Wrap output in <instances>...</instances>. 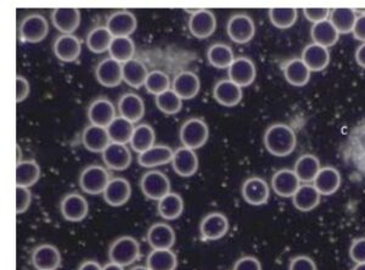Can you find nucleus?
I'll list each match as a JSON object with an SVG mask.
<instances>
[{
  "label": "nucleus",
  "mask_w": 365,
  "mask_h": 270,
  "mask_svg": "<svg viewBox=\"0 0 365 270\" xmlns=\"http://www.w3.org/2000/svg\"><path fill=\"white\" fill-rule=\"evenodd\" d=\"M263 142L270 155L287 157L295 151L297 137L290 125L275 123L267 129Z\"/></svg>",
  "instance_id": "obj_1"
},
{
  "label": "nucleus",
  "mask_w": 365,
  "mask_h": 270,
  "mask_svg": "<svg viewBox=\"0 0 365 270\" xmlns=\"http://www.w3.org/2000/svg\"><path fill=\"white\" fill-rule=\"evenodd\" d=\"M140 257L139 242L132 237H120L110 246L108 258L110 262L122 266H132Z\"/></svg>",
  "instance_id": "obj_2"
},
{
  "label": "nucleus",
  "mask_w": 365,
  "mask_h": 270,
  "mask_svg": "<svg viewBox=\"0 0 365 270\" xmlns=\"http://www.w3.org/2000/svg\"><path fill=\"white\" fill-rule=\"evenodd\" d=\"M110 180L111 177L105 167L91 165L86 167L79 175V187L86 194L100 195L104 194Z\"/></svg>",
  "instance_id": "obj_3"
},
{
  "label": "nucleus",
  "mask_w": 365,
  "mask_h": 270,
  "mask_svg": "<svg viewBox=\"0 0 365 270\" xmlns=\"http://www.w3.org/2000/svg\"><path fill=\"white\" fill-rule=\"evenodd\" d=\"M210 137V129L206 122L201 118H190L184 122L179 132V139L182 146L187 149H201L207 142Z\"/></svg>",
  "instance_id": "obj_4"
},
{
  "label": "nucleus",
  "mask_w": 365,
  "mask_h": 270,
  "mask_svg": "<svg viewBox=\"0 0 365 270\" xmlns=\"http://www.w3.org/2000/svg\"><path fill=\"white\" fill-rule=\"evenodd\" d=\"M49 33V25L46 17L39 14H31L22 19L19 34L22 42L41 43Z\"/></svg>",
  "instance_id": "obj_5"
},
{
  "label": "nucleus",
  "mask_w": 365,
  "mask_h": 270,
  "mask_svg": "<svg viewBox=\"0 0 365 270\" xmlns=\"http://www.w3.org/2000/svg\"><path fill=\"white\" fill-rule=\"evenodd\" d=\"M140 189L148 199L160 201L170 192V179L160 171L146 172L141 177Z\"/></svg>",
  "instance_id": "obj_6"
},
{
  "label": "nucleus",
  "mask_w": 365,
  "mask_h": 270,
  "mask_svg": "<svg viewBox=\"0 0 365 270\" xmlns=\"http://www.w3.org/2000/svg\"><path fill=\"white\" fill-rule=\"evenodd\" d=\"M227 32L232 42L246 44L252 41L256 33V27L252 19L246 14H237L229 19Z\"/></svg>",
  "instance_id": "obj_7"
},
{
  "label": "nucleus",
  "mask_w": 365,
  "mask_h": 270,
  "mask_svg": "<svg viewBox=\"0 0 365 270\" xmlns=\"http://www.w3.org/2000/svg\"><path fill=\"white\" fill-rule=\"evenodd\" d=\"M229 232L228 218L220 212H212L200 223V234L205 242H216Z\"/></svg>",
  "instance_id": "obj_8"
},
{
  "label": "nucleus",
  "mask_w": 365,
  "mask_h": 270,
  "mask_svg": "<svg viewBox=\"0 0 365 270\" xmlns=\"http://www.w3.org/2000/svg\"><path fill=\"white\" fill-rule=\"evenodd\" d=\"M346 156L353 167L365 177V123L358 125L349 135Z\"/></svg>",
  "instance_id": "obj_9"
},
{
  "label": "nucleus",
  "mask_w": 365,
  "mask_h": 270,
  "mask_svg": "<svg viewBox=\"0 0 365 270\" xmlns=\"http://www.w3.org/2000/svg\"><path fill=\"white\" fill-rule=\"evenodd\" d=\"M60 211L63 219L72 223L83 221L89 212V204L83 195L78 192H70L63 197L60 204Z\"/></svg>",
  "instance_id": "obj_10"
},
{
  "label": "nucleus",
  "mask_w": 365,
  "mask_h": 270,
  "mask_svg": "<svg viewBox=\"0 0 365 270\" xmlns=\"http://www.w3.org/2000/svg\"><path fill=\"white\" fill-rule=\"evenodd\" d=\"M96 76L103 87H118L123 81V63H118L113 58H104L98 63Z\"/></svg>",
  "instance_id": "obj_11"
},
{
  "label": "nucleus",
  "mask_w": 365,
  "mask_h": 270,
  "mask_svg": "<svg viewBox=\"0 0 365 270\" xmlns=\"http://www.w3.org/2000/svg\"><path fill=\"white\" fill-rule=\"evenodd\" d=\"M241 194L246 202L251 206H262L266 204L269 199L270 187L264 179L252 177L244 182L241 187Z\"/></svg>",
  "instance_id": "obj_12"
},
{
  "label": "nucleus",
  "mask_w": 365,
  "mask_h": 270,
  "mask_svg": "<svg viewBox=\"0 0 365 270\" xmlns=\"http://www.w3.org/2000/svg\"><path fill=\"white\" fill-rule=\"evenodd\" d=\"M105 166L113 171H125L132 163V151L128 146L111 142L101 154Z\"/></svg>",
  "instance_id": "obj_13"
},
{
  "label": "nucleus",
  "mask_w": 365,
  "mask_h": 270,
  "mask_svg": "<svg viewBox=\"0 0 365 270\" xmlns=\"http://www.w3.org/2000/svg\"><path fill=\"white\" fill-rule=\"evenodd\" d=\"M217 19L210 10H196L189 19V31L197 39H206L215 33Z\"/></svg>",
  "instance_id": "obj_14"
},
{
  "label": "nucleus",
  "mask_w": 365,
  "mask_h": 270,
  "mask_svg": "<svg viewBox=\"0 0 365 270\" xmlns=\"http://www.w3.org/2000/svg\"><path fill=\"white\" fill-rule=\"evenodd\" d=\"M256 66L252 60L245 56H240L234 60L232 66L228 68L229 79L237 84L239 87H249L256 79Z\"/></svg>",
  "instance_id": "obj_15"
},
{
  "label": "nucleus",
  "mask_w": 365,
  "mask_h": 270,
  "mask_svg": "<svg viewBox=\"0 0 365 270\" xmlns=\"http://www.w3.org/2000/svg\"><path fill=\"white\" fill-rule=\"evenodd\" d=\"M170 163L175 173L182 178L192 177L199 170L197 155L194 150L187 149L185 146L175 150V155Z\"/></svg>",
  "instance_id": "obj_16"
},
{
  "label": "nucleus",
  "mask_w": 365,
  "mask_h": 270,
  "mask_svg": "<svg viewBox=\"0 0 365 270\" xmlns=\"http://www.w3.org/2000/svg\"><path fill=\"white\" fill-rule=\"evenodd\" d=\"M137 17L127 10H120L108 17L106 27L113 37H130L137 29Z\"/></svg>",
  "instance_id": "obj_17"
},
{
  "label": "nucleus",
  "mask_w": 365,
  "mask_h": 270,
  "mask_svg": "<svg viewBox=\"0 0 365 270\" xmlns=\"http://www.w3.org/2000/svg\"><path fill=\"white\" fill-rule=\"evenodd\" d=\"M105 202L113 207H120L128 202L132 196V187L125 178H111L108 187L105 189Z\"/></svg>",
  "instance_id": "obj_18"
},
{
  "label": "nucleus",
  "mask_w": 365,
  "mask_h": 270,
  "mask_svg": "<svg viewBox=\"0 0 365 270\" xmlns=\"http://www.w3.org/2000/svg\"><path fill=\"white\" fill-rule=\"evenodd\" d=\"M116 117V108L110 100L105 98L93 101L88 108V118L91 125L108 128Z\"/></svg>",
  "instance_id": "obj_19"
},
{
  "label": "nucleus",
  "mask_w": 365,
  "mask_h": 270,
  "mask_svg": "<svg viewBox=\"0 0 365 270\" xmlns=\"http://www.w3.org/2000/svg\"><path fill=\"white\" fill-rule=\"evenodd\" d=\"M61 254L58 247L50 244L36 247L32 254V264L37 270H56L61 266Z\"/></svg>",
  "instance_id": "obj_20"
},
{
  "label": "nucleus",
  "mask_w": 365,
  "mask_h": 270,
  "mask_svg": "<svg viewBox=\"0 0 365 270\" xmlns=\"http://www.w3.org/2000/svg\"><path fill=\"white\" fill-rule=\"evenodd\" d=\"M146 240L153 249H172L175 244V229L167 223H155L148 230Z\"/></svg>",
  "instance_id": "obj_21"
},
{
  "label": "nucleus",
  "mask_w": 365,
  "mask_h": 270,
  "mask_svg": "<svg viewBox=\"0 0 365 270\" xmlns=\"http://www.w3.org/2000/svg\"><path fill=\"white\" fill-rule=\"evenodd\" d=\"M53 50L60 61L73 63L81 56L82 44L73 34H61L56 38Z\"/></svg>",
  "instance_id": "obj_22"
},
{
  "label": "nucleus",
  "mask_w": 365,
  "mask_h": 270,
  "mask_svg": "<svg viewBox=\"0 0 365 270\" xmlns=\"http://www.w3.org/2000/svg\"><path fill=\"white\" fill-rule=\"evenodd\" d=\"M82 142L84 147L96 154H103L105 149L111 144L108 128L99 125H89L86 127L82 134Z\"/></svg>",
  "instance_id": "obj_23"
},
{
  "label": "nucleus",
  "mask_w": 365,
  "mask_h": 270,
  "mask_svg": "<svg viewBox=\"0 0 365 270\" xmlns=\"http://www.w3.org/2000/svg\"><path fill=\"white\" fill-rule=\"evenodd\" d=\"M51 22L63 34H72L81 25V11L76 8H58L51 13Z\"/></svg>",
  "instance_id": "obj_24"
},
{
  "label": "nucleus",
  "mask_w": 365,
  "mask_h": 270,
  "mask_svg": "<svg viewBox=\"0 0 365 270\" xmlns=\"http://www.w3.org/2000/svg\"><path fill=\"white\" fill-rule=\"evenodd\" d=\"M213 96L218 104L225 108H234L242 99V88L230 79H222L213 88Z\"/></svg>",
  "instance_id": "obj_25"
},
{
  "label": "nucleus",
  "mask_w": 365,
  "mask_h": 270,
  "mask_svg": "<svg viewBox=\"0 0 365 270\" xmlns=\"http://www.w3.org/2000/svg\"><path fill=\"white\" fill-rule=\"evenodd\" d=\"M301 182L295 172L291 170H280L274 173L272 187L274 192L280 197H292L301 187Z\"/></svg>",
  "instance_id": "obj_26"
},
{
  "label": "nucleus",
  "mask_w": 365,
  "mask_h": 270,
  "mask_svg": "<svg viewBox=\"0 0 365 270\" xmlns=\"http://www.w3.org/2000/svg\"><path fill=\"white\" fill-rule=\"evenodd\" d=\"M118 111L120 116L125 120H128L132 123H137L145 113L144 100L135 93H127L125 95H122L118 101Z\"/></svg>",
  "instance_id": "obj_27"
},
{
  "label": "nucleus",
  "mask_w": 365,
  "mask_h": 270,
  "mask_svg": "<svg viewBox=\"0 0 365 270\" xmlns=\"http://www.w3.org/2000/svg\"><path fill=\"white\" fill-rule=\"evenodd\" d=\"M201 82L197 75L191 71H182L175 76L172 83V89L182 100L194 99L200 92Z\"/></svg>",
  "instance_id": "obj_28"
},
{
  "label": "nucleus",
  "mask_w": 365,
  "mask_h": 270,
  "mask_svg": "<svg viewBox=\"0 0 365 270\" xmlns=\"http://www.w3.org/2000/svg\"><path fill=\"white\" fill-rule=\"evenodd\" d=\"M173 155H175V150L170 149V146L160 144L138 155V163L145 168L165 166L167 163L172 162Z\"/></svg>",
  "instance_id": "obj_29"
},
{
  "label": "nucleus",
  "mask_w": 365,
  "mask_h": 270,
  "mask_svg": "<svg viewBox=\"0 0 365 270\" xmlns=\"http://www.w3.org/2000/svg\"><path fill=\"white\" fill-rule=\"evenodd\" d=\"M302 61L311 72L325 70L330 63V53L328 48L318 46L316 43L308 44L302 51Z\"/></svg>",
  "instance_id": "obj_30"
},
{
  "label": "nucleus",
  "mask_w": 365,
  "mask_h": 270,
  "mask_svg": "<svg viewBox=\"0 0 365 270\" xmlns=\"http://www.w3.org/2000/svg\"><path fill=\"white\" fill-rule=\"evenodd\" d=\"M313 185L319 192L320 195H334L341 187V175L335 167H324L320 170Z\"/></svg>",
  "instance_id": "obj_31"
},
{
  "label": "nucleus",
  "mask_w": 365,
  "mask_h": 270,
  "mask_svg": "<svg viewBox=\"0 0 365 270\" xmlns=\"http://www.w3.org/2000/svg\"><path fill=\"white\" fill-rule=\"evenodd\" d=\"M284 77L294 87H304L311 79V71L302 58H291L282 66Z\"/></svg>",
  "instance_id": "obj_32"
},
{
  "label": "nucleus",
  "mask_w": 365,
  "mask_h": 270,
  "mask_svg": "<svg viewBox=\"0 0 365 270\" xmlns=\"http://www.w3.org/2000/svg\"><path fill=\"white\" fill-rule=\"evenodd\" d=\"M320 196L314 185L303 184L292 196V202L301 212H311L320 204Z\"/></svg>",
  "instance_id": "obj_33"
},
{
  "label": "nucleus",
  "mask_w": 365,
  "mask_h": 270,
  "mask_svg": "<svg viewBox=\"0 0 365 270\" xmlns=\"http://www.w3.org/2000/svg\"><path fill=\"white\" fill-rule=\"evenodd\" d=\"M149 76V71L146 68L145 63H141L138 58H132L123 63V81L129 87L134 89L145 85L146 78Z\"/></svg>",
  "instance_id": "obj_34"
},
{
  "label": "nucleus",
  "mask_w": 365,
  "mask_h": 270,
  "mask_svg": "<svg viewBox=\"0 0 365 270\" xmlns=\"http://www.w3.org/2000/svg\"><path fill=\"white\" fill-rule=\"evenodd\" d=\"M320 170L322 168H320L319 158L314 156V155L306 154L302 155L296 161L294 172L297 175V178L299 179V182L308 184L314 182V179L317 178Z\"/></svg>",
  "instance_id": "obj_35"
},
{
  "label": "nucleus",
  "mask_w": 365,
  "mask_h": 270,
  "mask_svg": "<svg viewBox=\"0 0 365 270\" xmlns=\"http://www.w3.org/2000/svg\"><path fill=\"white\" fill-rule=\"evenodd\" d=\"M356 10L349 8H336L330 10L329 21L336 28L340 34L352 33L356 21H357Z\"/></svg>",
  "instance_id": "obj_36"
},
{
  "label": "nucleus",
  "mask_w": 365,
  "mask_h": 270,
  "mask_svg": "<svg viewBox=\"0 0 365 270\" xmlns=\"http://www.w3.org/2000/svg\"><path fill=\"white\" fill-rule=\"evenodd\" d=\"M158 214L165 221H175L182 216L184 201L182 196L170 192L168 195L158 201Z\"/></svg>",
  "instance_id": "obj_37"
},
{
  "label": "nucleus",
  "mask_w": 365,
  "mask_h": 270,
  "mask_svg": "<svg viewBox=\"0 0 365 270\" xmlns=\"http://www.w3.org/2000/svg\"><path fill=\"white\" fill-rule=\"evenodd\" d=\"M41 178V167L34 160H22L16 163V187H31Z\"/></svg>",
  "instance_id": "obj_38"
},
{
  "label": "nucleus",
  "mask_w": 365,
  "mask_h": 270,
  "mask_svg": "<svg viewBox=\"0 0 365 270\" xmlns=\"http://www.w3.org/2000/svg\"><path fill=\"white\" fill-rule=\"evenodd\" d=\"M146 266L150 270H175L178 258L172 249H153L146 258Z\"/></svg>",
  "instance_id": "obj_39"
},
{
  "label": "nucleus",
  "mask_w": 365,
  "mask_h": 270,
  "mask_svg": "<svg viewBox=\"0 0 365 270\" xmlns=\"http://www.w3.org/2000/svg\"><path fill=\"white\" fill-rule=\"evenodd\" d=\"M311 37L313 39V43H316L318 46L330 48L339 42L340 33L332 26L331 22L327 20V21L313 25L311 29Z\"/></svg>",
  "instance_id": "obj_40"
},
{
  "label": "nucleus",
  "mask_w": 365,
  "mask_h": 270,
  "mask_svg": "<svg viewBox=\"0 0 365 270\" xmlns=\"http://www.w3.org/2000/svg\"><path fill=\"white\" fill-rule=\"evenodd\" d=\"M113 41V36L108 31L106 26H99L96 28L91 29L87 36L88 49L96 53V54H103L105 51H108L111 43Z\"/></svg>",
  "instance_id": "obj_41"
},
{
  "label": "nucleus",
  "mask_w": 365,
  "mask_h": 270,
  "mask_svg": "<svg viewBox=\"0 0 365 270\" xmlns=\"http://www.w3.org/2000/svg\"><path fill=\"white\" fill-rule=\"evenodd\" d=\"M155 140H156V134L153 127L146 123L139 125L134 129L133 137L132 140L129 142V145L132 147L133 151H135L138 155L144 152L150 147L155 145Z\"/></svg>",
  "instance_id": "obj_42"
},
{
  "label": "nucleus",
  "mask_w": 365,
  "mask_h": 270,
  "mask_svg": "<svg viewBox=\"0 0 365 270\" xmlns=\"http://www.w3.org/2000/svg\"><path fill=\"white\" fill-rule=\"evenodd\" d=\"M134 129H135L134 123L122 116H118L113 120L111 125H108V132L111 142L127 145L132 140Z\"/></svg>",
  "instance_id": "obj_43"
},
{
  "label": "nucleus",
  "mask_w": 365,
  "mask_h": 270,
  "mask_svg": "<svg viewBox=\"0 0 365 270\" xmlns=\"http://www.w3.org/2000/svg\"><path fill=\"white\" fill-rule=\"evenodd\" d=\"M207 60L208 63H211L215 68L225 70V68L232 66L235 58H234V53L230 46L223 44V43H216L210 46L207 51Z\"/></svg>",
  "instance_id": "obj_44"
},
{
  "label": "nucleus",
  "mask_w": 365,
  "mask_h": 270,
  "mask_svg": "<svg viewBox=\"0 0 365 270\" xmlns=\"http://www.w3.org/2000/svg\"><path fill=\"white\" fill-rule=\"evenodd\" d=\"M108 53L110 58H115L118 63H125L134 58L135 44L130 37H113Z\"/></svg>",
  "instance_id": "obj_45"
},
{
  "label": "nucleus",
  "mask_w": 365,
  "mask_h": 270,
  "mask_svg": "<svg viewBox=\"0 0 365 270\" xmlns=\"http://www.w3.org/2000/svg\"><path fill=\"white\" fill-rule=\"evenodd\" d=\"M299 11L294 8H273L269 10V20L279 29L291 28L295 25Z\"/></svg>",
  "instance_id": "obj_46"
},
{
  "label": "nucleus",
  "mask_w": 365,
  "mask_h": 270,
  "mask_svg": "<svg viewBox=\"0 0 365 270\" xmlns=\"http://www.w3.org/2000/svg\"><path fill=\"white\" fill-rule=\"evenodd\" d=\"M156 105L161 113H166V115H177L182 110V100L170 88L167 92L156 96Z\"/></svg>",
  "instance_id": "obj_47"
},
{
  "label": "nucleus",
  "mask_w": 365,
  "mask_h": 270,
  "mask_svg": "<svg viewBox=\"0 0 365 270\" xmlns=\"http://www.w3.org/2000/svg\"><path fill=\"white\" fill-rule=\"evenodd\" d=\"M145 88L150 94L160 95L162 93L167 92L168 89H170V76L165 72L158 71V70L149 72V76L146 78Z\"/></svg>",
  "instance_id": "obj_48"
},
{
  "label": "nucleus",
  "mask_w": 365,
  "mask_h": 270,
  "mask_svg": "<svg viewBox=\"0 0 365 270\" xmlns=\"http://www.w3.org/2000/svg\"><path fill=\"white\" fill-rule=\"evenodd\" d=\"M32 202V192L29 187H16V213L22 214L29 209Z\"/></svg>",
  "instance_id": "obj_49"
},
{
  "label": "nucleus",
  "mask_w": 365,
  "mask_h": 270,
  "mask_svg": "<svg viewBox=\"0 0 365 270\" xmlns=\"http://www.w3.org/2000/svg\"><path fill=\"white\" fill-rule=\"evenodd\" d=\"M349 257L356 264L365 263V237H358L349 247Z\"/></svg>",
  "instance_id": "obj_50"
},
{
  "label": "nucleus",
  "mask_w": 365,
  "mask_h": 270,
  "mask_svg": "<svg viewBox=\"0 0 365 270\" xmlns=\"http://www.w3.org/2000/svg\"><path fill=\"white\" fill-rule=\"evenodd\" d=\"M303 14L308 21L313 22L316 25L328 20V17L330 16V10L327 8H306L303 10Z\"/></svg>",
  "instance_id": "obj_51"
},
{
  "label": "nucleus",
  "mask_w": 365,
  "mask_h": 270,
  "mask_svg": "<svg viewBox=\"0 0 365 270\" xmlns=\"http://www.w3.org/2000/svg\"><path fill=\"white\" fill-rule=\"evenodd\" d=\"M289 270H318V268L316 262L311 257L297 256L291 259Z\"/></svg>",
  "instance_id": "obj_52"
},
{
  "label": "nucleus",
  "mask_w": 365,
  "mask_h": 270,
  "mask_svg": "<svg viewBox=\"0 0 365 270\" xmlns=\"http://www.w3.org/2000/svg\"><path fill=\"white\" fill-rule=\"evenodd\" d=\"M232 270H262V264L257 258L245 256L237 261Z\"/></svg>",
  "instance_id": "obj_53"
},
{
  "label": "nucleus",
  "mask_w": 365,
  "mask_h": 270,
  "mask_svg": "<svg viewBox=\"0 0 365 270\" xmlns=\"http://www.w3.org/2000/svg\"><path fill=\"white\" fill-rule=\"evenodd\" d=\"M31 92V87H29V81L22 77V76H17L16 77V101L21 103L24 100L27 99Z\"/></svg>",
  "instance_id": "obj_54"
},
{
  "label": "nucleus",
  "mask_w": 365,
  "mask_h": 270,
  "mask_svg": "<svg viewBox=\"0 0 365 270\" xmlns=\"http://www.w3.org/2000/svg\"><path fill=\"white\" fill-rule=\"evenodd\" d=\"M352 33L357 41L365 43V14H361L357 17Z\"/></svg>",
  "instance_id": "obj_55"
},
{
  "label": "nucleus",
  "mask_w": 365,
  "mask_h": 270,
  "mask_svg": "<svg viewBox=\"0 0 365 270\" xmlns=\"http://www.w3.org/2000/svg\"><path fill=\"white\" fill-rule=\"evenodd\" d=\"M356 61L361 68H365V43L358 46L356 50Z\"/></svg>",
  "instance_id": "obj_56"
},
{
  "label": "nucleus",
  "mask_w": 365,
  "mask_h": 270,
  "mask_svg": "<svg viewBox=\"0 0 365 270\" xmlns=\"http://www.w3.org/2000/svg\"><path fill=\"white\" fill-rule=\"evenodd\" d=\"M78 270H103V266L96 261H86L79 266Z\"/></svg>",
  "instance_id": "obj_57"
},
{
  "label": "nucleus",
  "mask_w": 365,
  "mask_h": 270,
  "mask_svg": "<svg viewBox=\"0 0 365 270\" xmlns=\"http://www.w3.org/2000/svg\"><path fill=\"white\" fill-rule=\"evenodd\" d=\"M103 270H125V266L116 264V263L108 262V264L103 266Z\"/></svg>",
  "instance_id": "obj_58"
},
{
  "label": "nucleus",
  "mask_w": 365,
  "mask_h": 270,
  "mask_svg": "<svg viewBox=\"0 0 365 270\" xmlns=\"http://www.w3.org/2000/svg\"><path fill=\"white\" fill-rule=\"evenodd\" d=\"M352 270H365V263H359V264H356Z\"/></svg>",
  "instance_id": "obj_59"
},
{
  "label": "nucleus",
  "mask_w": 365,
  "mask_h": 270,
  "mask_svg": "<svg viewBox=\"0 0 365 270\" xmlns=\"http://www.w3.org/2000/svg\"><path fill=\"white\" fill-rule=\"evenodd\" d=\"M21 149L20 146L17 145V163L21 162Z\"/></svg>",
  "instance_id": "obj_60"
},
{
  "label": "nucleus",
  "mask_w": 365,
  "mask_h": 270,
  "mask_svg": "<svg viewBox=\"0 0 365 270\" xmlns=\"http://www.w3.org/2000/svg\"><path fill=\"white\" fill-rule=\"evenodd\" d=\"M130 270H150L148 266H134V268H132Z\"/></svg>",
  "instance_id": "obj_61"
}]
</instances>
